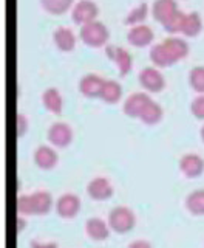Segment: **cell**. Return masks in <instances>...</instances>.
Listing matches in <instances>:
<instances>
[{"instance_id": "cell-1", "label": "cell", "mask_w": 204, "mask_h": 248, "mask_svg": "<svg viewBox=\"0 0 204 248\" xmlns=\"http://www.w3.org/2000/svg\"><path fill=\"white\" fill-rule=\"evenodd\" d=\"M108 225L116 234H127L136 225V216L129 206H116L108 214Z\"/></svg>"}, {"instance_id": "cell-2", "label": "cell", "mask_w": 204, "mask_h": 248, "mask_svg": "<svg viewBox=\"0 0 204 248\" xmlns=\"http://www.w3.org/2000/svg\"><path fill=\"white\" fill-rule=\"evenodd\" d=\"M79 36L82 41L90 46H101L108 39V28L101 20L93 19L81 25Z\"/></svg>"}, {"instance_id": "cell-3", "label": "cell", "mask_w": 204, "mask_h": 248, "mask_svg": "<svg viewBox=\"0 0 204 248\" xmlns=\"http://www.w3.org/2000/svg\"><path fill=\"white\" fill-rule=\"evenodd\" d=\"M54 208L62 219H74L81 211V199L73 192H65L56 200Z\"/></svg>"}, {"instance_id": "cell-4", "label": "cell", "mask_w": 204, "mask_h": 248, "mask_svg": "<svg viewBox=\"0 0 204 248\" xmlns=\"http://www.w3.org/2000/svg\"><path fill=\"white\" fill-rule=\"evenodd\" d=\"M46 135H48V141L53 146L65 147L72 143V140H73V129L70 124L64 121H56L48 127Z\"/></svg>"}, {"instance_id": "cell-5", "label": "cell", "mask_w": 204, "mask_h": 248, "mask_svg": "<svg viewBox=\"0 0 204 248\" xmlns=\"http://www.w3.org/2000/svg\"><path fill=\"white\" fill-rule=\"evenodd\" d=\"M113 192H115L113 185L110 183L107 177H95L87 185V194L96 202L108 200L113 196Z\"/></svg>"}, {"instance_id": "cell-6", "label": "cell", "mask_w": 204, "mask_h": 248, "mask_svg": "<svg viewBox=\"0 0 204 248\" xmlns=\"http://www.w3.org/2000/svg\"><path fill=\"white\" fill-rule=\"evenodd\" d=\"M179 169L187 178H197L204 170V158L195 152L184 154L179 160Z\"/></svg>"}, {"instance_id": "cell-7", "label": "cell", "mask_w": 204, "mask_h": 248, "mask_svg": "<svg viewBox=\"0 0 204 248\" xmlns=\"http://www.w3.org/2000/svg\"><path fill=\"white\" fill-rule=\"evenodd\" d=\"M99 8L93 0H77L72 10V19L76 23H85L93 20L98 16Z\"/></svg>"}, {"instance_id": "cell-8", "label": "cell", "mask_w": 204, "mask_h": 248, "mask_svg": "<svg viewBox=\"0 0 204 248\" xmlns=\"http://www.w3.org/2000/svg\"><path fill=\"white\" fill-rule=\"evenodd\" d=\"M139 82L143 84V87L152 92H160L164 85H166V79H164L162 73L158 68L147 65L139 72Z\"/></svg>"}, {"instance_id": "cell-9", "label": "cell", "mask_w": 204, "mask_h": 248, "mask_svg": "<svg viewBox=\"0 0 204 248\" xmlns=\"http://www.w3.org/2000/svg\"><path fill=\"white\" fill-rule=\"evenodd\" d=\"M105 53H107V56L110 59L116 62L117 68H119V73L122 76L131 70V54L127 50H125L124 46L108 44L105 46Z\"/></svg>"}, {"instance_id": "cell-10", "label": "cell", "mask_w": 204, "mask_h": 248, "mask_svg": "<svg viewBox=\"0 0 204 248\" xmlns=\"http://www.w3.org/2000/svg\"><path fill=\"white\" fill-rule=\"evenodd\" d=\"M110 228L108 222H105L104 219H99V217H91L87 222H85V232L87 236L95 240V242H104L110 237Z\"/></svg>"}, {"instance_id": "cell-11", "label": "cell", "mask_w": 204, "mask_h": 248, "mask_svg": "<svg viewBox=\"0 0 204 248\" xmlns=\"http://www.w3.org/2000/svg\"><path fill=\"white\" fill-rule=\"evenodd\" d=\"M33 158H34V163L41 168V169H53L54 166L58 165L59 161V155L58 152L53 149L51 146L48 144H41L36 147V151L33 154Z\"/></svg>"}, {"instance_id": "cell-12", "label": "cell", "mask_w": 204, "mask_h": 248, "mask_svg": "<svg viewBox=\"0 0 204 248\" xmlns=\"http://www.w3.org/2000/svg\"><path fill=\"white\" fill-rule=\"evenodd\" d=\"M153 30L147 23H135L127 33V41L135 46H146L153 41Z\"/></svg>"}, {"instance_id": "cell-13", "label": "cell", "mask_w": 204, "mask_h": 248, "mask_svg": "<svg viewBox=\"0 0 204 248\" xmlns=\"http://www.w3.org/2000/svg\"><path fill=\"white\" fill-rule=\"evenodd\" d=\"M148 99H150V96H148L146 92H133L124 99L122 110L125 115L139 116L141 110H143V107L146 106Z\"/></svg>"}, {"instance_id": "cell-14", "label": "cell", "mask_w": 204, "mask_h": 248, "mask_svg": "<svg viewBox=\"0 0 204 248\" xmlns=\"http://www.w3.org/2000/svg\"><path fill=\"white\" fill-rule=\"evenodd\" d=\"M178 10L179 8H178L176 0H155L152 5L153 17L161 23L167 22Z\"/></svg>"}, {"instance_id": "cell-15", "label": "cell", "mask_w": 204, "mask_h": 248, "mask_svg": "<svg viewBox=\"0 0 204 248\" xmlns=\"http://www.w3.org/2000/svg\"><path fill=\"white\" fill-rule=\"evenodd\" d=\"M104 81V78H101L98 73H87L81 78L79 89L85 96H99Z\"/></svg>"}, {"instance_id": "cell-16", "label": "cell", "mask_w": 204, "mask_h": 248, "mask_svg": "<svg viewBox=\"0 0 204 248\" xmlns=\"http://www.w3.org/2000/svg\"><path fill=\"white\" fill-rule=\"evenodd\" d=\"M31 199H33V206H34V216H46L54 205L53 196L48 191L39 189L31 194Z\"/></svg>"}, {"instance_id": "cell-17", "label": "cell", "mask_w": 204, "mask_h": 248, "mask_svg": "<svg viewBox=\"0 0 204 248\" xmlns=\"http://www.w3.org/2000/svg\"><path fill=\"white\" fill-rule=\"evenodd\" d=\"M53 41L60 50L70 51V50H73V46L76 45V36L70 27L60 25L53 31Z\"/></svg>"}, {"instance_id": "cell-18", "label": "cell", "mask_w": 204, "mask_h": 248, "mask_svg": "<svg viewBox=\"0 0 204 248\" xmlns=\"http://www.w3.org/2000/svg\"><path fill=\"white\" fill-rule=\"evenodd\" d=\"M164 45H166V48L170 51L172 56L175 58V61H179L183 59L187 53H189V45L184 41L183 37H178V36H169L166 39H162L161 41Z\"/></svg>"}, {"instance_id": "cell-19", "label": "cell", "mask_w": 204, "mask_h": 248, "mask_svg": "<svg viewBox=\"0 0 204 248\" xmlns=\"http://www.w3.org/2000/svg\"><path fill=\"white\" fill-rule=\"evenodd\" d=\"M162 116V107L158 101L155 99H148L146 106L143 107V110L139 113V118L143 120L146 124H156Z\"/></svg>"}, {"instance_id": "cell-20", "label": "cell", "mask_w": 204, "mask_h": 248, "mask_svg": "<svg viewBox=\"0 0 204 248\" xmlns=\"http://www.w3.org/2000/svg\"><path fill=\"white\" fill-rule=\"evenodd\" d=\"M42 103L44 106L48 108L50 112L54 113H60L62 106H64V101H62L60 92L56 87H48L45 89L42 93Z\"/></svg>"}, {"instance_id": "cell-21", "label": "cell", "mask_w": 204, "mask_h": 248, "mask_svg": "<svg viewBox=\"0 0 204 248\" xmlns=\"http://www.w3.org/2000/svg\"><path fill=\"white\" fill-rule=\"evenodd\" d=\"M150 59L160 67H167V65L174 64V62H176L175 58L172 56L170 51L166 48V45H164L162 42L155 44L150 48Z\"/></svg>"}, {"instance_id": "cell-22", "label": "cell", "mask_w": 204, "mask_h": 248, "mask_svg": "<svg viewBox=\"0 0 204 248\" xmlns=\"http://www.w3.org/2000/svg\"><path fill=\"white\" fill-rule=\"evenodd\" d=\"M186 209L192 216H204V189H195L186 197Z\"/></svg>"}, {"instance_id": "cell-23", "label": "cell", "mask_w": 204, "mask_h": 248, "mask_svg": "<svg viewBox=\"0 0 204 248\" xmlns=\"http://www.w3.org/2000/svg\"><path fill=\"white\" fill-rule=\"evenodd\" d=\"M203 28V20L198 11H190L186 13V17L183 22V28L181 33H184L186 36H197Z\"/></svg>"}, {"instance_id": "cell-24", "label": "cell", "mask_w": 204, "mask_h": 248, "mask_svg": "<svg viewBox=\"0 0 204 248\" xmlns=\"http://www.w3.org/2000/svg\"><path fill=\"white\" fill-rule=\"evenodd\" d=\"M99 96L102 99H105L107 103H116V101L122 96L121 84L115 79H105L104 84H102V90Z\"/></svg>"}, {"instance_id": "cell-25", "label": "cell", "mask_w": 204, "mask_h": 248, "mask_svg": "<svg viewBox=\"0 0 204 248\" xmlns=\"http://www.w3.org/2000/svg\"><path fill=\"white\" fill-rule=\"evenodd\" d=\"M147 10H148V6L146 2H141L139 5H136L135 8H131L130 13L125 16V19L124 22L125 23H131V25H135V23H141L144 19H146V16H147Z\"/></svg>"}, {"instance_id": "cell-26", "label": "cell", "mask_w": 204, "mask_h": 248, "mask_svg": "<svg viewBox=\"0 0 204 248\" xmlns=\"http://www.w3.org/2000/svg\"><path fill=\"white\" fill-rule=\"evenodd\" d=\"M189 82L193 90L204 93V65H195L189 73Z\"/></svg>"}, {"instance_id": "cell-27", "label": "cell", "mask_w": 204, "mask_h": 248, "mask_svg": "<svg viewBox=\"0 0 204 248\" xmlns=\"http://www.w3.org/2000/svg\"><path fill=\"white\" fill-rule=\"evenodd\" d=\"M44 10H46L51 14H60L65 10H68L73 0H41Z\"/></svg>"}, {"instance_id": "cell-28", "label": "cell", "mask_w": 204, "mask_h": 248, "mask_svg": "<svg viewBox=\"0 0 204 248\" xmlns=\"http://www.w3.org/2000/svg\"><path fill=\"white\" fill-rule=\"evenodd\" d=\"M17 213L19 216H34V206H33V199L31 194H22L17 199Z\"/></svg>"}, {"instance_id": "cell-29", "label": "cell", "mask_w": 204, "mask_h": 248, "mask_svg": "<svg viewBox=\"0 0 204 248\" xmlns=\"http://www.w3.org/2000/svg\"><path fill=\"white\" fill-rule=\"evenodd\" d=\"M184 17H186V13L181 11V10H178L167 22H164L162 25L169 31V33H178V31H181V28H183Z\"/></svg>"}, {"instance_id": "cell-30", "label": "cell", "mask_w": 204, "mask_h": 248, "mask_svg": "<svg viewBox=\"0 0 204 248\" xmlns=\"http://www.w3.org/2000/svg\"><path fill=\"white\" fill-rule=\"evenodd\" d=\"M190 112L197 116V118L204 120V93H201V95H198V96H195L190 101Z\"/></svg>"}, {"instance_id": "cell-31", "label": "cell", "mask_w": 204, "mask_h": 248, "mask_svg": "<svg viewBox=\"0 0 204 248\" xmlns=\"http://www.w3.org/2000/svg\"><path fill=\"white\" fill-rule=\"evenodd\" d=\"M15 126H17V135L22 137L28 129V118L27 115H23L22 112H19L15 115Z\"/></svg>"}, {"instance_id": "cell-32", "label": "cell", "mask_w": 204, "mask_h": 248, "mask_svg": "<svg viewBox=\"0 0 204 248\" xmlns=\"http://www.w3.org/2000/svg\"><path fill=\"white\" fill-rule=\"evenodd\" d=\"M29 247L31 248H59V244L58 242H41V240L33 239L29 242Z\"/></svg>"}, {"instance_id": "cell-33", "label": "cell", "mask_w": 204, "mask_h": 248, "mask_svg": "<svg viewBox=\"0 0 204 248\" xmlns=\"http://www.w3.org/2000/svg\"><path fill=\"white\" fill-rule=\"evenodd\" d=\"M129 248H153L152 244L148 240L144 239H138V240H133V242L129 245Z\"/></svg>"}, {"instance_id": "cell-34", "label": "cell", "mask_w": 204, "mask_h": 248, "mask_svg": "<svg viewBox=\"0 0 204 248\" xmlns=\"http://www.w3.org/2000/svg\"><path fill=\"white\" fill-rule=\"evenodd\" d=\"M27 227V220H25V216H19L17 217V232H22Z\"/></svg>"}, {"instance_id": "cell-35", "label": "cell", "mask_w": 204, "mask_h": 248, "mask_svg": "<svg viewBox=\"0 0 204 248\" xmlns=\"http://www.w3.org/2000/svg\"><path fill=\"white\" fill-rule=\"evenodd\" d=\"M200 135H201V140L204 141V124H203V127H201V130H200Z\"/></svg>"}]
</instances>
